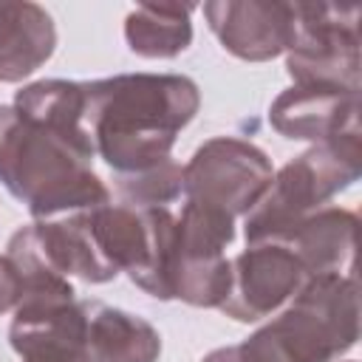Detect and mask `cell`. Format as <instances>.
<instances>
[{"label":"cell","mask_w":362,"mask_h":362,"mask_svg":"<svg viewBox=\"0 0 362 362\" xmlns=\"http://www.w3.org/2000/svg\"><path fill=\"white\" fill-rule=\"evenodd\" d=\"M17 294H20L17 272H14L11 260L6 255H0V314L17 305Z\"/></svg>","instance_id":"cell-18"},{"label":"cell","mask_w":362,"mask_h":362,"mask_svg":"<svg viewBox=\"0 0 362 362\" xmlns=\"http://www.w3.org/2000/svg\"><path fill=\"white\" fill-rule=\"evenodd\" d=\"M14 107L34 124L57 133L85 156L96 158L93 139L85 122V82L40 79L17 90Z\"/></svg>","instance_id":"cell-14"},{"label":"cell","mask_w":362,"mask_h":362,"mask_svg":"<svg viewBox=\"0 0 362 362\" xmlns=\"http://www.w3.org/2000/svg\"><path fill=\"white\" fill-rule=\"evenodd\" d=\"M356 212L345 206H322L291 226L277 240H286L300 257L305 272L314 274H348L356 249Z\"/></svg>","instance_id":"cell-12"},{"label":"cell","mask_w":362,"mask_h":362,"mask_svg":"<svg viewBox=\"0 0 362 362\" xmlns=\"http://www.w3.org/2000/svg\"><path fill=\"white\" fill-rule=\"evenodd\" d=\"M359 339L354 274H314L291 303L246 337L238 362H334Z\"/></svg>","instance_id":"cell-3"},{"label":"cell","mask_w":362,"mask_h":362,"mask_svg":"<svg viewBox=\"0 0 362 362\" xmlns=\"http://www.w3.org/2000/svg\"><path fill=\"white\" fill-rule=\"evenodd\" d=\"M359 3H294L286 71L294 85L359 90Z\"/></svg>","instance_id":"cell-5"},{"label":"cell","mask_w":362,"mask_h":362,"mask_svg":"<svg viewBox=\"0 0 362 362\" xmlns=\"http://www.w3.org/2000/svg\"><path fill=\"white\" fill-rule=\"evenodd\" d=\"M65 362H96V359H93V354L88 351V354H82V356H76V359H65Z\"/></svg>","instance_id":"cell-20"},{"label":"cell","mask_w":362,"mask_h":362,"mask_svg":"<svg viewBox=\"0 0 362 362\" xmlns=\"http://www.w3.org/2000/svg\"><path fill=\"white\" fill-rule=\"evenodd\" d=\"M235 240V218L195 201H184L175 218L170 297L195 308H218L229 288L226 246Z\"/></svg>","instance_id":"cell-6"},{"label":"cell","mask_w":362,"mask_h":362,"mask_svg":"<svg viewBox=\"0 0 362 362\" xmlns=\"http://www.w3.org/2000/svg\"><path fill=\"white\" fill-rule=\"evenodd\" d=\"M57 25L37 3H0V82H20L51 59Z\"/></svg>","instance_id":"cell-13"},{"label":"cell","mask_w":362,"mask_h":362,"mask_svg":"<svg viewBox=\"0 0 362 362\" xmlns=\"http://www.w3.org/2000/svg\"><path fill=\"white\" fill-rule=\"evenodd\" d=\"M181 175L184 167L175 158H167L141 173L116 175V192L122 195V204L130 206H167L184 192Z\"/></svg>","instance_id":"cell-17"},{"label":"cell","mask_w":362,"mask_h":362,"mask_svg":"<svg viewBox=\"0 0 362 362\" xmlns=\"http://www.w3.org/2000/svg\"><path fill=\"white\" fill-rule=\"evenodd\" d=\"M195 6L181 3H141L124 17L127 48L144 59H173L192 42Z\"/></svg>","instance_id":"cell-16"},{"label":"cell","mask_w":362,"mask_h":362,"mask_svg":"<svg viewBox=\"0 0 362 362\" xmlns=\"http://www.w3.org/2000/svg\"><path fill=\"white\" fill-rule=\"evenodd\" d=\"M198 107V85L181 74H116L85 82L93 150L116 175L173 158L170 150Z\"/></svg>","instance_id":"cell-1"},{"label":"cell","mask_w":362,"mask_h":362,"mask_svg":"<svg viewBox=\"0 0 362 362\" xmlns=\"http://www.w3.org/2000/svg\"><path fill=\"white\" fill-rule=\"evenodd\" d=\"M272 175V161L260 147L235 136H215L192 153L181 181L187 201L238 218L260 201Z\"/></svg>","instance_id":"cell-7"},{"label":"cell","mask_w":362,"mask_h":362,"mask_svg":"<svg viewBox=\"0 0 362 362\" xmlns=\"http://www.w3.org/2000/svg\"><path fill=\"white\" fill-rule=\"evenodd\" d=\"M272 127L297 141L334 144L359 136V90L291 85L269 107Z\"/></svg>","instance_id":"cell-10"},{"label":"cell","mask_w":362,"mask_h":362,"mask_svg":"<svg viewBox=\"0 0 362 362\" xmlns=\"http://www.w3.org/2000/svg\"><path fill=\"white\" fill-rule=\"evenodd\" d=\"M348 362H354V359H348Z\"/></svg>","instance_id":"cell-21"},{"label":"cell","mask_w":362,"mask_h":362,"mask_svg":"<svg viewBox=\"0 0 362 362\" xmlns=\"http://www.w3.org/2000/svg\"><path fill=\"white\" fill-rule=\"evenodd\" d=\"M204 17L221 48L246 62L286 54L294 37V3L212 0L204 6Z\"/></svg>","instance_id":"cell-9"},{"label":"cell","mask_w":362,"mask_h":362,"mask_svg":"<svg viewBox=\"0 0 362 362\" xmlns=\"http://www.w3.org/2000/svg\"><path fill=\"white\" fill-rule=\"evenodd\" d=\"M8 342L23 362H65L88 354V300L17 303Z\"/></svg>","instance_id":"cell-11"},{"label":"cell","mask_w":362,"mask_h":362,"mask_svg":"<svg viewBox=\"0 0 362 362\" xmlns=\"http://www.w3.org/2000/svg\"><path fill=\"white\" fill-rule=\"evenodd\" d=\"M0 184L37 221L110 201L93 158L25 119L14 105H0Z\"/></svg>","instance_id":"cell-2"},{"label":"cell","mask_w":362,"mask_h":362,"mask_svg":"<svg viewBox=\"0 0 362 362\" xmlns=\"http://www.w3.org/2000/svg\"><path fill=\"white\" fill-rule=\"evenodd\" d=\"M201 362H238V348L235 345H226V348H215L209 351Z\"/></svg>","instance_id":"cell-19"},{"label":"cell","mask_w":362,"mask_h":362,"mask_svg":"<svg viewBox=\"0 0 362 362\" xmlns=\"http://www.w3.org/2000/svg\"><path fill=\"white\" fill-rule=\"evenodd\" d=\"M359 136H351L334 144H311L291 158L272 175L260 201L243 215L246 243L280 238L303 218L322 209L359 178Z\"/></svg>","instance_id":"cell-4"},{"label":"cell","mask_w":362,"mask_h":362,"mask_svg":"<svg viewBox=\"0 0 362 362\" xmlns=\"http://www.w3.org/2000/svg\"><path fill=\"white\" fill-rule=\"evenodd\" d=\"M88 351L96 362H158L161 334L139 314L88 300Z\"/></svg>","instance_id":"cell-15"},{"label":"cell","mask_w":362,"mask_h":362,"mask_svg":"<svg viewBox=\"0 0 362 362\" xmlns=\"http://www.w3.org/2000/svg\"><path fill=\"white\" fill-rule=\"evenodd\" d=\"M311 274L286 240H255L229 260V291L218 305L238 322H257L286 305Z\"/></svg>","instance_id":"cell-8"}]
</instances>
